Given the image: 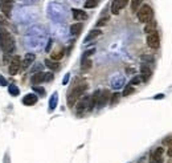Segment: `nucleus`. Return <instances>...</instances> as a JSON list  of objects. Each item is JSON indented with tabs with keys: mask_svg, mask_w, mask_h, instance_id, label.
Here are the masks:
<instances>
[{
	"mask_svg": "<svg viewBox=\"0 0 172 163\" xmlns=\"http://www.w3.org/2000/svg\"><path fill=\"white\" fill-rule=\"evenodd\" d=\"M142 3H143V0H131V11L137 12L139 8H141Z\"/></svg>",
	"mask_w": 172,
	"mask_h": 163,
	"instance_id": "obj_26",
	"label": "nucleus"
},
{
	"mask_svg": "<svg viewBox=\"0 0 172 163\" xmlns=\"http://www.w3.org/2000/svg\"><path fill=\"white\" fill-rule=\"evenodd\" d=\"M7 19L5 17H4V16L3 15H0V27H3V25H7Z\"/></svg>",
	"mask_w": 172,
	"mask_h": 163,
	"instance_id": "obj_39",
	"label": "nucleus"
},
{
	"mask_svg": "<svg viewBox=\"0 0 172 163\" xmlns=\"http://www.w3.org/2000/svg\"><path fill=\"white\" fill-rule=\"evenodd\" d=\"M91 68V60L90 58H82V65H81V69L83 72L89 70Z\"/></svg>",
	"mask_w": 172,
	"mask_h": 163,
	"instance_id": "obj_25",
	"label": "nucleus"
},
{
	"mask_svg": "<svg viewBox=\"0 0 172 163\" xmlns=\"http://www.w3.org/2000/svg\"><path fill=\"white\" fill-rule=\"evenodd\" d=\"M52 44H53V41H52V39H49V40L46 41V46H45V50H46V52H49V50H50Z\"/></svg>",
	"mask_w": 172,
	"mask_h": 163,
	"instance_id": "obj_40",
	"label": "nucleus"
},
{
	"mask_svg": "<svg viewBox=\"0 0 172 163\" xmlns=\"http://www.w3.org/2000/svg\"><path fill=\"white\" fill-rule=\"evenodd\" d=\"M41 70H42V64H38V62H37L33 68H32L31 72H32V73H36V72H41Z\"/></svg>",
	"mask_w": 172,
	"mask_h": 163,
	"instance_id": "obj_35",
	"label": "nucleus"
},
{
	"mask_svg": "<svg viewBox=\"0 0 172 163\" xmlns=\"http://www.w3.org/2000/svg\"><path fill=\"white\" fill-rule=\"evenodd\" d=\"M118 2H119V6H121V8H125L130 0H118Z\"/></svg>",
	"mask_w": 172,
	"mask_h": 163,
	"instance_id": "obj_43",
	"label": "nucleus"
},
{
	"mask_svg": "<svg viewBox=\"0 0 172 163\" xmlns=\"http://www.w3.org/2000/svg\"><path fill=\"white\" fill-rule=\"evenodd\" d=\"M71 13H73L74 20H77V21H83V20L87 19V13L85 11H82V9H77V8H74V9H71Z\"/></svg>",
	"mask_w": 172,
	"mask_h": 163,
	"instance_id": "obj_15",
	"label": "nucleus"
},
{
	"mask_svg": "<svg viewBox=\"0 0 172 163\" xmlns=\"http://www.w3.org/2000/svg\"><path fill=\"white\" fill-rule=\"evenodd\" d=\"M52 80H53V73H52V72H48V73H45V82L52 81Z\"/></svg>",
	"mask_w": 172,
	"mask_h": 163,
	"instance_id": "obj_38",
	"label": "nucleus"
},
{
	"mask_svg": "<svg viewBox=\"0 0 172 163\" xmlns=\"http://www.w3.org/2000/svg\"><path fill=\"white\" fill-rule=\"evenodd\" d=\"M12 7H13V0H0V9L5 16H11Z\"/></svg>",
	"mask_w": 172,
	"mask_h": 163,
	"instance_id": "obj_11",
	"label": "nucleus"
},
{
	"mask_svg": "<svg viewBox=\"0 0 172 163\" xmlns=\"http://www.w3.org/2000/svg\"><path fill=\"white\" fill-rule=\"evenodd\" d=\"M91 97L90 95H83L82 98H79V101L77 102V106H75V110H77V114H82L85 111H90L91 110V105H90Z\"/></svg>",
	"mask_w": 172,
	"mask_h": 163,
	"instance_id": "obj_6",
	"label": "nucleus"
},
{
	"mask_svg": "<svg viewBox=\"0 0 172 163\" xmlns=\"http://www.w3.org/2000/svg\"><path fill=\"white\" fill-rule=\"evenodd\" d=\"M36 102H37V95L33 94V93L27 94L25 97L23 98V103L24 105H27V106H32V105H35Z\"/></svg>",
	"mask_w": 172,
	"mask_h": 163,
	"instance_id": "obj_17",
	"label": "nucleus"
},
{
	"mask_svg": "<svg viewBox=\"0 0 172 163\" xmlns=\"http://www.w3.org/2000/svg\"><path fill=\"white\" fill-rule=\"evenodd\" d=\"M7 85V80L5 77H3L2 74H0V86H5Z\"/></svg>",
	"mask_w": 172,
	"mask_h": 163,
	"instance_id": "obj_42",
	"label": "nucleus"
},
{
	"mask_svg": "<svg viewBox=\"0 0 172 163\" xmlns=\"http://www.w3.org/2000/svg\"><path fill=\"white\" fill-rule=\"evenodd\" d=\"M155 31H156V21L152 19V20H150L148 23H146L145 32L148 35V33H152V32H155Z\"/></svg>",
	"mask_w": 172,
	"mask_h": 163,
	"instance_id": "obj_20",
	"label": "nucleus"
},
{
	"mask_svg": "<svg viewBox=\"0 0 172 163\" xmlns=\"http://www.w3.org/2000/svg\"><path fill=\"white\" fill-rule=\"evenodd\" d=\"M82 27H83V24H82V23L71 24V25H70V33H71V35H74V36L79 35V33H81V31H82Z\"/></svg>",
	"mask_w": 172,
	"mask_h": 163,
	"instance_id": "obj_21",
	"label": "nucleus"
},
{
	"mask_svg": "<svg viewBox=\"0 0 172 163\" xmlns=\"http://www.w3.org/2000/svg\"><path fill=\"white\" fill-rule=\"evenodd\" d=\"M37 16V12H36L33 8H29V7H21L19 8V12H17V19L20 21H31V20L36 19Z\"/></svg>",
	"mask_w": 172,
	"mask_h": 163,
	"instance_id": "obj_4",
	"label": "nucleus"
},
{
	"mask_svg": "<svg viewBox=\"0 0 172 163\" xmlns=\"http://www.w3.org/2000/svg\"><path fill=\"white\" fill-rule=\"evenodd\" d=\"M8 93H9L11 95H13V97H16V95L20 94V89L16 85H9L8 86Z\"/></svg>",
	"mask_w": 172,
	"mask_h": 163,
	"instance_id": "obj_27",
	"label": "nucleus"
},
{
	"mask_svg": "<svg viewBox=\"0 0 172 163\" xmlns=\"http://www.w3.org/2000/svg\"><path fill=\"white\" fill-rule=\"evenodd\" d=\"M110 91L105 89V90H101V95H99V99H98V103H97V107L102 109V107L106 106V103L110 101Z\"/></svg>",
	"mask_w": 172,
	"mask_h": 163,
	"instance_id": "obj_10",
	"label": "nucleus"
},
{
	"mask_svg": "<svg viewBox=\"0 0 172 163\" xmlns=\"http://www.w3.org/2000/svg\"><path fill=\"white\" fill-rule=\"evenodd\" d=\"M33 90L35 91H37V93L40 94V95H45V89L44 87H40V86H33Z\"/></svg>",
	"mask_w": 172,
	"mask_h": 163,
	"instance_id": "obj_37",
	"label": "nucleus"
},
{
	"mask_svg": "<svg viewBox=\"0 0 172 163\" xmlns=\"http://www.w3.org/2000/svg\"><path fill=\"white\" fill-rule=\"evenodd\" d=\"M163 97H164V94H158V95H155L154 98H155V99H158V98L160 99V98H163Z\"/></svg>",
	"mask_w": 172,
	"mask_h": 163,
	"instance_id": "obj_45",
	"label": "nucleus"
},
{
	"mask_svg": "<svg viewBox=\"0 0 172 163\" xmlns=\"http://www.w3.org/2000/svg\"><path fill=\"white\" fill-rule=\"evenodd\" d=\"M57 103H58V93L57 91H54V93L52 94L50 99H49V110L53 111L56 107H57Z\"/></svg>",
	"mask_w": 172,
	"mask_h": 163,
	"instance_id": "obj_19",
	"label": "nucleus"
},
{
	"mask_svg": "<svg viewBox=\"0 0 172 163\" xmlns=\"http://www.w3.org/2000/svg\"><path fill=\"white\" fill-rule=\"evenodd\" d=\"M152 17H154V11L148 4H145V6H142L138 9V20L141 23L146 24V23H148L150 20H152Z\"/></svg>",
	"mask_w": 172,
	"mask_h": 163,
	"instance_id": "obj_5",
	"label": "nucleus"
},
{
	"mask_svg": "<svg viewBox=\"0 0 172 163\" xmlns=\"http://www.w3.org/2000/svg\"><path fill=\"white\" fill-rule=\"evenodd\" d=\"M64 52H65V50H64V48H60L58 50H54L53 53L50 54V57H52L50 60H54V61H60V60L64 57Z\"/></svg>",
	"mask_w": 172,
	"mask_h": 163,
	"instance_id": "obj_23",
	"label": "nucleus"
},
{
	"mask_svg": "<svg viewBox=\"0 0 172 163\" xmlns=\"http://www.w3.org/2000/svg\"><path fill=\"white\" fill-rule=\"evenodd\" d=\"M48 16L56 23H62L68 17V9L62 4L53 2L48 6Z\"/></svg>",
	"mask_w": 172,
	"mask_h": 163,
	"instance_id": "obj_1",
	"label": "nucleus"
},
{
	"mask_svg": "<svg viewBox=\"0 0 172 163\" xmlns=\"http://www.w3.org/2000/svg\"><path fill=\"white\" fill-rule=\"evenodd\" d=\"M20 68H21V60H20L19 56H16V57L12 58L8 72H9L11 76H15V74H17V72L20 70Z\"/></svg>",
	"mask_w": 172,
	"mask_h": 163,
	"instance_id": "obj_9",
	"label": "nucleus"
},
{
	"mask_svg": "<svg viewBox=\"0 0 172 163\" xmlns=\"http://www.w3.org/2000/svg\"><path fill=\"white\" fill-rule=\"evenodd\" d=\"M141 81H142L141 76H135V77L131 78V81H130L129 85H131V86H137V85H139V83H141Z\"/></svg>",
	"mask_w": 172,
	"mask_h": 163,
	"instance_id": "obj_31",
	"label": "nucleus"
},
{
	"mask_svg": "<svg viewBox=\"0 0 172 163\" xmlns=\"http://www.w3.org/2000/svg\"><path fill=\"white\" fill-rule=\"evenodd\" d=\"M99 4V0H86L85 2V8H94Z\"/></svg>",
	"mask_w": 172,
	"mask_h": 163,
	"instance_id": "obj_28",
	"label": "nucleus"
},
{
	"mask_svg": "<svg viewBox=\"0 0 172 163\" xmlns=\"http://www.w3.org/2000/svg\"><path fill=\"white\" fill-rule=\"evenodd\" d=\"M141 58H142V61H146V62H154V57L148 54H143Z\"/></svg>",
	"mask_w": 172,
	"mask_h": 163,
	"instance_id": "obj_34",
	"label": "nucleus"
},
{
	"mask_svg": "<svg viewBox=\"0 0 172 163\" xmlns=\"http://www.w3.org/2000/svg\"><path fill=\"white\" fill-rule=\"evenodd\" d=\"M0 45H2V49L4 53L7 54L15 53V49H16L15 39L7 28H0Z\"/></svg>",
	"mask_w": 172,
	"mask_h": 163,
	"instance_id": "obj_2",
	"label": "nucleus"
},
{
	"mask_svg": "<svg viewBox=\"0 0 172 163\" xmlns=\"http://www.w3.org/2000/svg\"><path fill=\"white\" fill-rule=\"evenodd\" d=\"M119 98H121V94H119V93H114L113 95H110V105L114 106L115 103L119 101Z\"/></svg>",
	"mask_w": 172,
	"mask_h": 163,
	"instance_id": "obj_30",
	"label": "nucleus"
},
{
	"mask_svg": "<svg viewBox=\"0 0 172 163\" xmlns=\"http://www.w3.org/2000/svg\"><path fill=\"white\" fill-rule=\"evenodd\" d=\"M151 76H152V70H151V68L147 65V64H142V66H141V78H142V81L147 82L151 78Z\"/></svg>",
	"mask_w": 172,
	"mask_h": 163,
	"instance_id": "obj_12",
	"label": "nucleus"
},
{
	"mask_svg": "<svg viewBox=\"0 0 172 163\" xmlns=\"http://www.w3.org/2000/svg\"><path fill=\"white\" fill-rule=\"evenodd\" d=\"M121 9H122V8H121V6H119L118 0H113V2H111V13H113V15H118Z\"/></svg>",
	"mask_w": 172,
	"mask_h": 163,
	"instance_id": "obj_24",
	"label": "nucleus"
},
{
	"mask_svg": "<svg viewBox=\"0 0 172 163\" xmlns=\"http://www.w3.org/2000/svg\"><path fill=\"white\" fill-rule=\"evenodd\" d=\"M163 153H164V149H163V147L155 149L152 153L150 154V162L151 163H163Z\"/></svg>",
	"mask_w": 172,
	"mask_h": 163,
	"instance_id": "obj_8",
	"label": "nucleus"
},
{
	"mask_svg": "<svg viewBox=\"0 0 172 163\" xmlns=\"http://www.w3.org/2000/svg\"><path fill=\"white\" fill-rule=\"evenodd\" d=\"M95 53V49L93 48V49H89V50H86L85 53H83V56H82V58H89L91 54H94Z\"/></svg>",
	"mask_w": 172,
	"mask_h": 163,
	"instance_id": "obj_36",
	"label": "nucleus"
},
{
	"mask_svg": "<svg viewBox=\"0 0 172 163\" xmlns=\"http://www.w3.org/2000/svg\"><path fill=\"white\" fill-rule=\"evenodd\" d=\"M167 154H168V157H172V147H170V149H168Z\"/></svg>",
	"mask_w": 172,
	"mask_h": 163,
	"instance_id": "obj_46",
	"label": "nucleus"
},
{
	"mask_svg": "<svg viewBox=\"0 0 172 163\" xmlns=\"http://www.w3.org/2000/svg\"><path fill=\"white\" fill-rule=\"evenodd\" d=\"M125 85V77L121 74H115L113 78H111V86L114 89H121V87Z\"/></svg>",
	"mask_w": 172,
	"mask_h": 163,
	"instance_id": "obj_13",
	"label": "nucleus"
},
{
	"mask_svg": "<svg viewBox=\"0 0 172 163\" xmlns=\"http://www.w3.org/2000/svg\"><path fill=\"white\" fill-rule=\"evenodd\" d=\"M163 145L168 146V147H172V135H170V137H166L164 139H163Z\"/></svg>",
	"mask_w": 172,
	"mask_h": 163,
	"instance_id": "obj_33",
	"label": "nucleus"
},
{
	"mask_svg": "<svg viewBox=\"0 0 172 163\" xmlns=\"http://www.w3.org/2000/svg\"><path fill=\"white\" fill-rule=\"evenodd\" d=\"M31 81H32L33 85H38V83H41V82H45V73H44V72H37V73H33Z\"/></svg>",
	"mask_w": 172,
	"mask_h": 163,
	"instance_id": "obj_16",
	"label": "nucleus"
},
{
	"mask_svg": "<svg viewBox=\"0 0 172 163\" xmlns=\"http://www.w3.org/2000/svg\"><path fill=\"white\" fill-rule=\"evenodd\" d=\"M135 91V89H134V86H131V85H127L126 87H125V90H123V97H129L130 94H133Z\"/></svg>",
	"mask_w": 172,
	"mask_h": 163,
	"instance_id": "obj_29",
	"label": "nucleus"
},
{
	"mask_svg": "<svg viewBox=\"0 0 172 163\" xmlns=\"http://www.w3.org/2000/svg\"><path fill=\"white\" fill-rule=\"evenodd\" d=\"M86 89H87V85L85 82L79 83V85H75L73 89L68 93V106L73 107L75 105V102L81 98V95H83V93L86 91Z\"/></svg>",
	"mask_w": 172,
	"mask_h": 163,
	"instance_id": "obj_3",
	"label": "nucleus"
},
{
	"mask_svg": "<svg viewBox=\"0 0 172 163\" xmlns=\"http://www.w3.org/2000/svg\"><path fill=\"white\" fill-rule=\"evenodd\" d=\"M109 20H110L109 16H103V17H101V19H99L98 21H97V27H103V25H106Z\"/></svg>",
	"mask_w": 172,
	"mask_h": 163,
	"instance_id": "obj_32",
	"label": "nucleus"
},
{
	"mask_svg": "<svg viewBox=\"0 0 172 163\" xmlns=\"http://www.w3.org/2000/svg\"><path fill=\"white\" fill-rule=\"evenodd\" d=\"M35 60H36V54L35 53H27L25 57H24V61L21 62L23 69H28V68L35 62Z\"/></svg>",
	"mask_w": 172,
	"mask_h": 163,
	"instance_id": "obj_14",
	"label": "nucleus"
},
{
	"mask_svg": "<svg viewBox=\"0 0 172 163\" xmlns=\"http://www.w3.org/2000/svg\"><path fill=\"white\" fill-rule=\"evenodd\" d=\"M69 78H70V73H66L65 77H64V80H62V85H66V83L69 82Z\"/></svg>",
	"mask_w": 172,
	"mask_h": 163,
	"instance_id": "obj_41",
	"label": "nucleus"
},
{
	"mask_svg": "<svg viewBox=\"0 0 172 163\" xmlns=\"http://www.w3.org/2000/svg\"><path fill=\"white\" fill-rule=\"evenodd\" d=\"M23 3H25V4H33L36 2H38V0H21Z\"/></svg>",
	"mask_w": 172,
	"mask_h": 163,
	"instance_id": "obj_44",
	"label": "nucleus"
},
{
	"mask_svg": "<svg viewBox=\"0 0 172 163\" xmlns=\"http://www.w3.org/2000/svg\"><path fill=\"white\" fill-rule=\"evenodd\" d=\"M44 64H45V66H48L50 70H57V69H60V64H58V61H54V60L46 58L45 61H44Z\"/></svg>",
	"mask_w": 172,
	"mask_h": 163,
	"instance_id": "obj_22",
	"label": "nucleus"
},
{
	"mask_svg": "<svg viewBox=\"0 0 172 163\" xmlns=\"http://www.w3.org/2000/svg\"><path fill=\"white\" fill-rule=\"evenodd\" d=\"M102 35V31L101 29H93V31H90L89 32V35L85 37V40H83V43L87 44L89 41H91V40H95L97 37H99V36Z\"/></svg>",
	"mask_w": 172,
	"mask_h": 163,
	"instance_id": "obj_18",
	"label": "nucleus"
},
{
	"mask_svg": "<svg viewBox=\"0 0 172 163\" xmlns=\"http://www.w3.org/2000/svg\"><path fill=\"white\" fill-rule=\"evenodd\" d=\"M147 45H148L151 49H158L159 45H160V39H159V35L158 32L155 31L152 33H148L147 35Z\"/></svg>",
	"mask_w": 172,
	"mask_h": 163,
	"instance_id": "obj_7",
	"label": "nucleus"
}]
</instances>
